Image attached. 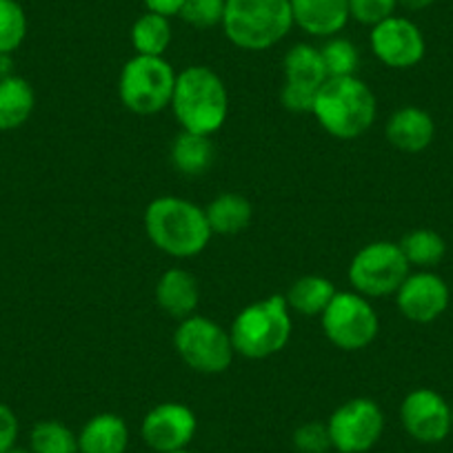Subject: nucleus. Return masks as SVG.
<instances>
[{"instance_id":"nucleus-1","label":"nucleus","mask_w":453,"mask_h":453,"mask_svg":"<svg viewBox=\"0 0 453 453\" xmlns=\"http://www.w3.org/2000/svg\"><path fill=\"white\" fill-rule=\"evenodd\" d=\"M145 232L156 250L173 258H194L213 236L204 209L176 196L151 200L145 211Z\"/></svg>"},{"instance_id":"nucleus-2","label":"nucleus","mask_w":453,"mask_h":453,"mask_svg":"<svg viewBox=\"0 0 453 453\" xmlns=\"http://www.w3.org/2000/svg\"><path fill=\"white\" fill-rule=\"evenodd\" d=\"M313 116L326 134L340 141L360 138L376 120L373 91L358 76L326 78L316 94Z\"/></svg>"},{"instance_id":"nucleus-3","label":"nucleus","mask_w":453,"mask_h":453,"mask_svg":"<svg viewBox=\"0 0 453 453\" xmlns=\"http://www.w3.org/2000/svg\"><path fill=\"white\" fill-rule=\"evenodd\" d=\"M172 109L185 132L211 136L225 125L229 96L225 82L213 69L194 65L178 73Z\"/></svg>"},{"instance_id":"nucleus-4","label":"nucleus","mask_w":453,"mask_h":453,"mask_svg":"<svg viewBox=\"0 0 453 453\" xmlns=\"http://www.w3.org/2000/svg\"><path fill=\"white\" fill-rule=\"evenodd\" d=\"M294 27L289 0H226L222 32L236 47L265 51Z\"/></svg>"},{"instance_id":"nucleus-5","label":"nucleus","mask_w":453,"mask_h":453,"mask_svg":"<svg viewBox=\"0 0 453 453\" xmlns=\"http://www.w3.org/2000/svg\"><path fill=\"white\" fill-rule=\"evenodd\" d=\"M234 351L250 360H265L287 347L291 338V309L282 296L251 303L234 318L229 329Z\"/></svg>"},{"instance_id":"nucleus-6","label":"nucleus","mask_w":453,"mask_h":453,"mask_svg":"<svg viewBox=\"0 0 453 453\" xmlns=\"http://www.w3.org/2000/svg\"><path fill=\"white\" fill-rule=\"evenodd\" d=\"M178 73L165 56L136 54L120 72L119 94L125 107L138 116H151L172 107Z\"/></svg>"},{"instance_id":"nucleus-7","label":"nucleus","mask_w":453,"mask_h":453,"mask_svg":"<svg viewBox=\"0 0 453 453\" xmlns=\"http://www.w3.org/2000/svg\"><path fill=\"white\" fill-rule=\"evenodd\" d=\"M173 345L187 367L209 376L226 372L236 356L229 331L203 316H189L180 320L173 334Z\"/></svg>"},{"instance_id":"nucleus-8","label":"nucleus","mask_w":453,"mask_h":453,"mask_svg":"<svg viewBox=\"0 0 453 453\" xmlns=\"http://www.w3.org/2000/svg\"><path fill=\"white\" fill-rule=\"evenodd\" d=\"M320 318L326 340L345 351H360L372 345L380 326L376 309L356 291H335Z\"/></svg>"},{"instance_id":"nucleus-9","label":"nucleus","mask_w":453,"mask_h":453,"mask_svg":"<svg viewBox=\"0 0 453 453\" xmlns=\"http://www.w3.org/2000/svg\"><path fill=\"white\" fill-rule=\"evenodd\" d=\"M411 265L404 258L400 245L378 241L363 247L349 265V280L356 294L365 298H382L395 294L409 276Z\"/></svg>"},{"instance_id":"nucleus-10","label":"nucleus","mask_w":453,"mask_h":453,"mask_svg":"<svg viewBox=\"0 0 453 453\" xmlns=\"http://www.w3.org/2000/svg\"><path fill=\"white\" fill-rule=\"evenodd\" d=\"M331 447L340 453H365L376 447L385 431L382 409L369 398H354L340 404L326 420Z\"/></svg>"},{"instance_id":"nucleus-11","label":"nucleus","mask_w":453,"mask_h":453,"mask_svg":"<svg viewBox=\"0 0 453 453\" xmlns=\"http://www.w3.org/2000/svg\"><path fill=\"white\" fill-rule=\"evenodd\" d=\"M325 81L326 69L322 63L320 47L298 42L285 56V87L280 91L282 104L294 113L313 111L316 94Z\"/></svg>"},{"instance_id":"nucleus-12","label":"nucleus","mask_w":453,"mask_h":453,"mask_svg":"<svg viewBox=\"0 0 453 453\" xmlns=\"http://www.w3.org/2000/svg\"><path fill=\"white\" fill-rule=\"evenodd\" d=\"M369 41L376 58L391 69H409L425 56V36L420 27L403 16H391L372 27Z\"/></svg>"},{"instance_id":"nucleus-13","label":"nucleus","mask_w":453,"mask_h":453,"mask_svg":"<svg viewBox=\"0 0 453 453\" xmlns=\"http://www.w3.org/2000/svg\"><path fill=\"white\" fill-rule=\"evenodd\" d=\"M196 413L182 403H163L151 409L142 420V440L158 453L187 449L196 435Z\"/></svg>"},{"instance_id":"nucleus-14","label":"nucleus","mask_w":453,"mask_h":453,"mask_svg":"<svg viewBox=\"0 0 453 453\" xmlns=\"http://www.w3.org/2000/svg\"><path fill=\"white\" fill-rule=\"evenodd\" d=\"M400 420L407 434L418 442H440L453 425L451 409L440 394L431 389H416L403 400Z\"/></svg>"},{"instance_id":"nucleus-15","label":"nucleus","mask_w":453,"mask_h":453,"mask_svg":"<svg viewBox=\"0 0 453 453\" xmlns=\"http://www.w3.org/2000/svg\"><path fill=\"white\" fill-rule=\"evenodd\" d=\"M395 304L407 320L434 322L449 307V287L435 273H409L395 291Z\"/></svg>"},{"instance_id":"nucleus-16","label":"nucleus","mask_w":453,"mask_h":453,"mask_svg":"<svg viewBox=\"0 0 453 453\" xmlns=\"http://www.w3.org/2000/svg\"><path fill=\"white\" fill-rule=\"evenodd\" d=\"M294 25L316 38H334L349 23V0H289Z\"/></svg>"},{"instance_id":"nucleus-17","label":"nucleus","mask_w":453,"mask_h":453,"mask_svg":"<svg viewBox=\"0 0 453 453\" xmlns=\"http://www.w3.org/2000/svg\"><path fill=\"white\" fill-rule=\"evenodd\" d=\"M156 303L173 320L194 316L200 303V287L194 273L180 267L167 269L156 282Z\"/></svg>"},{"instance_id":"nucleus-18","label":"nucleus","mask_w":453,"mask_h":453,"mask_svg":"<svg viewBox=\"0 0 453 453\" xmlns=\"http://www.w3.org/2000/svg\"><path fill=\"white\" fill-rule=\"evenodd\" d=\"M434 136V119L425 109L403 107L391 113L389 123H387V141L404 154H418V151L426 150Z\"/></svg>"},{"instance_id":"nucleus-19","label":"nucleus","mask_w":453,"mask_h":453,"mask_svg":"<svg viewBox=\"0 0 453 453\" xmlns=\"http://www.w3.org/2000/svg\"><path fill=\"white\" fill-rule=\"evenodd\" d=\"M127 444V422L116 413L89 418L78 434V453H125Z\"/></svg>"},{"instance_id":"nucleus-20","label":"nucleus","mask_w":453,"mask_h":453,"mask_svg":"<svg viewBox=\"0 0 453 453\" xmlns=\"http://www.w3.org/2000/svg\"><path fill=\"white\" fill-rule=\"evenodd\" d=\"M204 216H207L211 234H218V236H236V234L245 232L247 226H250L254 209H251V203L245 196L225 191V194L216 196L204 207Z\"/></svg>"},{"instance_id":"nucleus-21","label":"nucleus","mask_w":453,"mask_h":453,"mask_svg":"<svg viewBox=\"0 0 453 453\" xmlns=\"http://www.w3.org/2000/svg\"><path fill=\"white\" fill-rule=\"evenodd\" d=\"M36 104L34 87L25 78L10 76L0 81V132L23 127Z\"/></svg>"},{"instance_id":"nucleus-22","label":"nucleus","mask_w":453,"mask_h":453,"mask_svg":"<svg viewBox=\"0 0 453 453\" xmlns=\"http://www.w3.org/2000/svg\"><path fill=\"white\" fill-rule=\"evenodd\" d=\"M213 158H216V147H213L211 138L204 134L182 129L176 141L172 142V163L182 176H203L207 169H211Z\"/></svg>"},{"instance_id":"nucleus-23","label":"nucleus","mask_w":453,"mask_h":453,"mask_svg":"<svg viewBox=\"0 0 453 453\" xmlns=\"http://www.w3.org/2000/svg\"><path fill=\"white\" fill-rule=\"evenodd\" d=\"M334 296L335 287L325 276H303L289 287L285 300L291 311H298L303 316H322Z\"/></svg>"},{"instance_id":"nucleus-24","label":"nucleus","mask_w":453,"mask_h":453,"mask_svg":"<svg viewBox=\"0 0 453 453\" xmlns=\"http://www.w3.org/2000/svg\"><path fill=\"white\" fill-rule=\"evenodd\" d=\"M173 41V29L169 19L158 14H142L132 25V45L141 56H165Z\"/></svg>"},{"instance_id":"nucleus-25","label":"nucleus","mask_w":453,"mask_h":453,"mask_svg":"<svg viewBox=\"0 0 453 453\" xmlns=\"http://www.w3.org/2000/svg\"><path fill=\"white\" fill-rule=\"evenodd\" d=\"M398 245L407 263L416 267H434L444 258V251H447L442 236L431 229H413Z\"/></svg>"},{"instance_id":"nucleus-26","label":"nucleus","mask_w":453,"mask_h":453,"mask_svg":"<svg viewBox=\"0 0 453 453\" xmlns=\"http://www.w3.org/2000/svg\"><path fill=\"white\" fill-rule=\"evenodd\" d=\"M34 453H78V435L58 420H41L29 434Z\"/></svg>"},{"instance_id":"nucleus-27","label":"nucleus","mask_w":453,"mask_h":453,"mask_svg":"<svg viewBox=\"0 0 453 453\" xmlns=\"http://www.w3.org/2000/svg\"><path fill=\"white\" fill-rule=\"evenodd\" d=\"M320 56L326 69V78L356 76V72L360 67L358 47L351 41H347V38H329L320 47Z\"/></svg>"},{"instance_id":"nucleus-28","label":"nucleus","mask_w":453,"mask_h":453,"mask_svg":"<svg viewBox=\"0 0 453 453\" xmlns=\"http://www.w3.org/2000/svg\"><path fill=\"white\" fill-rule=\"evenodd\" d=\"M27 36V14L19 0H0V54H14Z\"/></svg>"},{"instance_id":"nucleus-29","label":"nucleus","mask_w":453,"mask_h":453,"mask_svg":"<svg viewBox=\"0 0 453 453\" xmlns=\"http://www.w3.org/2000/svg\"><path fill=\"white\" fill-rule=\"evenodd\" d=\"M226 0H185L180 19L196 29H209L222 25Z\"/></svg>"},{"instance_id":"nucleus-30","label":"nucleus","mask_w":453,"mask_h":453,"mask_svg":"<svg viewBox=\"0 0 453 453\" xmlns=\"http://www.w3.org/2000/svg\"><path fill=\"white\" fill-rule=\"evenodd\" d=\"M294 447L300 453H326L334 449L329 426L325 422H304L294 431Z\"/></svg>"},{"instance_id":"nucleus-31","label":"nucleus","mask_w":453,"mask_h":453,"mask_svg":"<svg viewBox=\"0 0 453 453\" xmlns=\"http://www.w3.org/2000/svg\"><path fill=\"white\" fill-rule=\"evenodd\" d=\"M395 7H398V0H349L351 19L367 27H376L382 20L391 19Z\"/></svg>"},{"instance_id":"nucleus-32","label":"nucleus","mask_w":453,"mask_h":453,"mask_svg":"<svg viewBox=\"0 0 453 453\" xmlns=\"http://www.w3.org/2000/svg\"><path fill=\"white\" fill-rule=\"evenodd\" d=\"M16 440H19V418L5 403H0V453L14 449Z\"/></svg>"},{"instance_id":"nucleus-33","label":"nucleus","mask_w":453,"mask_h":453,"mask_svg":"<svg viewBox=\"0 0 453 453\" xmlns=\"http://www.w3.org/2000/svg\"><path fill=\"white\" fill-rule=\"evenodd\" d=\"M147 7V12L151 14L165 16V19H173V16H180L182 5L185 0H142Z\"/></svg>"},{"instance_id":"nucleus-34","label":"nucleus","mask_w":453,"mask_h":453,"mask_svg":"<svg viewBox=\"0 0 453 453\" xmlns=\"http://www.w3.org/2000/svg\"><path fill=\"white\" fill-rule=\"evenodd\" d=\"M434 3H435V0H398V5L407 7V10H411V12L426 10V7H431Z\"/></svg>"},{"instance_id":"nucleus-35","label":"nucleus","mask_w":453,"mask_h":453,"mask_svg":"<svg viewBox=\"0 0 453 453\" xmlns=\"http://www.w3.org/2000/svg\"><path fill=\"white\" fill-rule=\"evenodd\" d=\"M12 54H0V81H3V78H10V76H14V73H12Z\"/></svg>"},{"instance_id":"nucleus-36","label":"nucleus","mask_w":453,"mask_h":453,"mask_svg":"<svg viewBox=\"0 0 453 453\" xmlns=\"http://www.w3.org/2000/svg\"><path fill=\"white\" fill-rule=\"evenodd\" d=\"M7 453H34L32 449H23V447H14V449H10V451Z\"/></svg>"},{"instance_id":"nucleus-37","label":"nucleus","mask_w":453,"mask_h":453,"mask_svg":"<svg viewBox=\"0 0 453 453\" xmlns=\"http://www.w3.org/2000/svg\"><path fill=\"white\" fill-rule=\"evenodd\" d=\"M172 453H191V451H187V449H178V451H172Z\"/></svg>"},{"instance_id":"nucleus-38","label":"nucleus","mask_w":453,"mask_h":453,"mask_svg":"<svg viewBox=\"0 0 453 453\" xmlns=\"http://www.w3.org/2000/svg\"><path fill=\"white\" fill-rule=\"evenodd\" d=\"M451 418H453V409H451Z\"/></svg>"}]
</instances>
